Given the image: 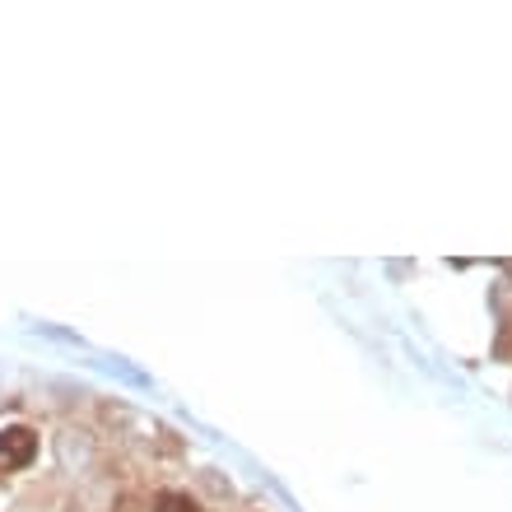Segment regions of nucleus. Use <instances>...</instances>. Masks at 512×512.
Listing matches in <instances>:
<instances>
[{"instance_id": "nucleus-1", "label": "nucleus", "mask_w": 512, "mask_h": 512, "mask_svg": "<svg viewBox=\"0 0 512 512\" xmlns=\"http://www.w3.org/2000/svg\"><path fill=\"white\" fill-rule=\"evenodd\" d=\"M38 457V433L24 429V424H10V429H0V461L5 466H28V461Z\"/></svg>"}, {"instance_id": "nucleus-2", "label": "nucleus", "mask_w": 512, "mask_h": 512, "mask_svg": "<svg viewBox=\"0 0 512 512\" xmlns=\"http://www.w3.org/2000/svg\"><path fill=\"white\" fill-rule=\"evenodd\" d=\"M154 512H196V499L177 494V489H163L159 499H154Z\"/></svg>"}]
</instances>
